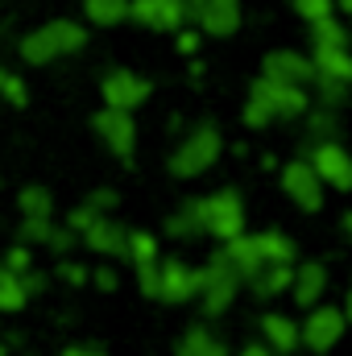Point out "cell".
<instances>
[{
  "label": "cell",
  "mask_w": 352,
  "mask_h": 356,
  "mask_svg": "<svg viewBox=\"0 0 352 356\" xmlns=\"http://www.w3.org/2000/svg\"><path fill=\"white\" fill-rule=\"evenodd\" d=\"M83 42H88L83 25H75V21H50V25H42V29H33V33L21 38V58L33 63V67H46V63H54L63 54L83 50Z\"/></svg>",
  "instance_id": "cell-1"
},
{
  "label": "cell",
  "mask_w": 352,
  "mask_h": 356,
  "mask_svg": "<svg viewBox=\"0 0 352 356\" xmlns=\"http://www.w3.org/2000/svg\"><path fill=\"white\" fill-rule=\"evenodd\" d=\"M199 232H211L216 241H232L245 232V203L237 191H216L207 199H195Z\"/></svg>",
  "instance_id": "cell-2"
},
{
  "label": "cell",
  "mask_w": 352,
  "mask_h": 356,
  "mask_svg": "<svg viewBox=\"0 0 352 356\" xmlns=\"http://www.w3.org/2000/svg\"><path fill=\"white\" fill-rule=\"evenodd\" d=\"M220 149H224L220 129H216V124H199L195 133H186V141L175 149L170 175L175 178H199L203 170H211V166L220 162Z\"/></svg>",
  "instance_id": "cell-3"
},
{
  "label": "cell",
  "mask_w": 352,
  "mask_h": 356,
  "mask_svg": "<svg viewBox=\"0 0 352 356\" xmlns=\"http://www.w3.org/2000/svg\"><path fill=\"white\" fill-rule=\"evenodd\" d=\"M241 294V273L228 266L220 253L199 269V298H203V311L207 315H224Z\"/></svg>",
  "instance_id": "cell-4"
},
{
  "label": "cell",
  "mask_w": 352,
  "mask_h": 356,
  "mask_svg": "<svg viewBox=\"0 0 352 356\" xmlns=\"http://www.w3.org/2000/svg\"><path fill=\"white\" fill-rule=\"evenodd\" d=\"M344 327H349V311H340L332 302H315L311 315L298 323V344H307L311 353H332L340 344Z\"/></svg>",
  "instance_id": "cell-5"
},
{
  "label": "cell",
  "mask_w": 352,
  "mask_h": 356,
  "mask_svg": "<svg viewBox=\"0 0 352 356\" xmlns=\"http://www.w3.org/2000/svg\"><path fill=\"white\" fill-rule=\"evenodd\" d=\"M95 133L104 137V145L125 162L133 166V154H137V124H133V112H120V108H104L95 112Z\"/></svg>",
  "instance_id": "cell-6"
},
{
  "label": "cell",
  "mask_w": 352,
  "mask_h": 356,
  "mask_svg": "<svg viewBox=\"0 0 352 356\" xmlns=\"http://www.w3.org/2000/svg\"><path fill=\"white\" fill-rule=\"evenodd\" d=\"M249 99H257L265 112L278 120V116H303L307 112V104H311V95L307 88H290V83H273V79H257L253 88H249Z\"/></svg>",
  "instance_id": "cell-7"
},
{
  "label": "cell",
  "mask_w": 352,
  "mask_h": 356,
  "mask_svg": "<svg viewBox=\"0 0 352 356\" xmlns=\"http://www.w3.org/2000/svg\"><path fill=\"white\" fill-rule=\"evenodd\" d=\"M150 79H141V75H133V71H108L104 75V83H99V95H104V108H120V112H133L137 104H145L150 99Z\"/></svg>",
  "instance_id": "cell-8"
},
{
  "label": "cell",
  "mask_w": 352,
  "mask_h": 356,
  "mask_svg": "<svg viewBox=\"0 0 352 356\" xmlns=\"http://www.w3.org/2000/svg\"><path fill=\"white\" fill-rule=\"evenodd\" d=\"M154 298H162V302H191V298H199V269H191L178 257L158 261V294Z\"/></svg>",
  "instance_id": "cell-9"
},
{
  "label": "cell",
  "mask_w": 352,
  "mask_h": 356,
  "mask_svg": "<svg viewBox=\"0 0 352 356\" xmlns=\"http://www.w3.org/2000/svg\"><path fill=\"white\" fill-rule=\"evenodd\" d=\"M282 191H286L303 211H319V207H323V182L311 170V162H286V166H282Z\"/></svg>",
  "instance_id": "cell-10"
},
{
  "label": "cell",
  "mask_w": 352,
  "mask_h": 356,
  "mask_svg": "<svg viewBox=\"0 0 352 356\" xmlns=\"http://www.w3.org/2000/svg\"><path fill=\"white\" fill-rule=\"evenodd\" d=\"M311 170L319 175V182L336 186V191H352V158L344 145L336 141H319L311 154Z\"/></svg>",
  "instance_id": "cell-11"
},
{
  "label": "cell",
  "mask_w": 352,
  "mask_h": 356,
  "mask_svg": "<svg viewBox=\"0 0 352 356\" xmlns=\"http://www.w3.org/2000/svg\"><path fill=\"white\" fill-rule=\"evenodd\" d=\"M262 75H265V79H273V83L307 88V83L315 79V67H311V58H307V54H298V50H273V54H265Z\"/></svg>",
  "instance_id": "cell-12"
},
{
  "label": "cell",
  "mask_w": 352,
  "mask_h": 356,
  "mask_svg": "<svg viewBox=\"0 0 352 356\" xmlns=\"http://www.w3.org/2000/svg\"><path fill=\"white\" fill-rule=\"evenodd\" d=\"M129 17L150 29H178L186 21L182 0H129Z\"/></svg>",
  "instance_id": "cell-13"
},
{
  "label": "cell",
  "mask_w": 352,
  "mask_h": 356,
  "mask_svg": "<svg viewBox=\"0 0 352 356\" xmlns=\"http://www.w3.org/2000/svg\"><path fill=\"white\" fill-rule=\"evenodd\" d=\"M195 21L203 25V33L211 38H228L241 29V0H203Z\"/></svg>",
  "instance_id": "cell-14"
},
{
  "label": "cell",
  "mask_w": 352,
  "mask_h": 356,
  "mask_svg": "<svg viewBox=\"0 0 352 356\" xmlns=\"http://www.w3.org/2000/svg\"><path fill=\"white\" fill-rule=\"evenodd\" d=\"M79 236L88 241V249L99 253V257H125V236H129V232H125L112 216H95Z\"/></svg>",
  "instance_id": "cell-15"
},
{
  "label": "cell",
  "mask_w": 352,
  "mask_h": 356,
  "mask_svg": "<svg viewBox=\"0 0 352 356\" xmlns=\"http://www.w3.org/2000/svg\"><path fill=\"white\" fill-rule=\"evenodd\" d=\"M323 290H328V269L319 261H303L298 269H290V294L298 307L311 311L315 302H323Z\"/></svg>",
  "instance_id": "cell-16"
},
{
  "label": "cell",
  "mask_w": 352,
  "mask_h": 356,
  "mask_svg": "<svg viewBox=\"0 0 352 356\" xmlns=\"http://www.w3.org/2000/svg\"><path fill=\"white\" fill-rule=\"evenodd\" d=\"M262 336H265V348L278 353V356H290L298 348V323H294L290 315H265Z\"/></svg>",
  "instance_id": "cell-17"
},
{
  "label": "cell",
  "mask_w": 352,
  "mask_h": 356,
  "mask_svg": "<svg viewBox=\"0 0 352 356\" xmlns=\"http://www.w3.org/2000/svg\"><path fill=\"white\" fill-rule=\"evenodd\" d=\"M311 67H315V75H328V79H340V83H349V79H352L349 46H315V54H311Z\"/></svg>",
  "instance_id": "cell-18"
},
{
  "label": "cell",
  "mask_w": 352,
  "mask_h": 356,
  "mask_svg": "<svg viewBox=\"0 0 352 356\" xmlns=\"http://www.w3.org/2000/svg\"><path fill=\"white\" fill-rule=\"evenodd\" d=\"M228 266L241 273V282L249 277V273H257L262 269V257H257V245H253V236L249 232H241V236H232V241H224V253H220Z\"/></svg>",
  "instance_id": "cell-19"
},
{
  "label": "cell",
  "mask_w": 352,
  "mask_h": 356,
  "mask_svg": "<svg viewBox=\"0 0 352 356\" xmlns=\"http://www.w3.org/2000/svg\"><path fill=\"white\" fill-rule=\"evenodd\" d=\"M253 245H257L262 266H290V261H294V241H290L286 232H278V228L257 232V236H253Z\"/></svg>",
  "instance_id": "cell-20"
},
{
  "label": "cell",
  "mask_w": 352,
  "mask_h": 356,
  "mask_svg": "<svg viewBox=\"0 0 352 356\" xmlns=\"http://www.w3.org/2000/svg\"><path fill=\"white\" fill-rule=\"evenodd\" d=\"M245 282L253 286L257 298H278V294L290 290V266H262L257 273H249Z\"/></svg>",
  "instance_id": "cell-21"
},
{
  "label": "cell",
  "mask_w": 352,
  "mask_h": 356,
  "mask_svg": "<svg viewBox=\"0 0 352 356\" xmlns=\"http://www.w3.org/2000/svg\"><path fill=\"white\" fill-rule=\"evenodd\" d=\"M175 356H228V348H224V340H216L207 327H191V332L178 340Z\"/></svg>",
  "instance_id": "cell-22"
},
{
  "label": "cell",
  "mask_w": 352,
  "mask_h": 356,
  "mask_svg": "<svg viewBox=\"0 0 352 356\" xmlns=\"http://www.w3.org/2000/svg\"><path fill=\"white\" fill-rule=\"evenodd\" d=\"M83 13L95 25H120L129 17V0H83Z\"/></svg>",
  "instance_id": "cell-23"
},
{
  "label": "cell",
  "mask_w": 352,
  "mask_h": 356,
  "mask_svg": "<svg viewBox=\"0 0 352 356\" xmlns=\"http://www.w3.org/2000/svg\"><path fill=\"white\" fill-rule=\"evenodd\" d=\"M29 302V294H25V286H21V273H13V269L0 266V311L8 315V311H21Z\"/></svg>",
  "instance_id": "cell-24"
},
{
  "label": "cell",
  "mask_w": 352,
  "mask_h": 356,
  "mask_svg": "<svg viewBox=\"0 0 352 356\" xmlns=\"http://www.w3.org/2000/svg\"><path fill=\"white\" fill-rule=\"evenodd\" d=\"M17 207H21V216H54V195L46 186H25L17 195Z\"/></svg>",
  "instance_id": "cell-25"
},
{
  "label": "cell",
  "mask_w": 352,
  "mask_h": 356,
  "mask_svg": "<svg viewBox=\"0 0 352 356\" xmlns=\"http://www.w3.org/2000/svg\"><path fill=\"white\" fill-rule=\"evenodd\" d=\"M311 42L315 46H349V29L336 17H319V21H311Z\"/></svg>",
  "instance_id": "cell-26"
},
{
  "label": "cell",
  "mask_w": 352,
  "mask_h": 356,
  "mask_svg": "<svg viewBox=\"0 0 352 356\" xmlns=\"http://www.w3.org/2000/svg\"><path fill=\"white\" fill-rule=\"evenodd\" d=\"M54 232V216H21V241L25 245H46Z\"/></svg>",
  "instance_id": "cell-27"
},
{
  "label": "cell",
  "mask_w": 352,
  "mask_h": 356,
  "mask_svg": "<svg viewBox=\"0 0 352 356\" xmlns=\"http://www.w3.org/2000/svg\"><path fill=\"white\" fill-rule=\"evenodd\" d=\"M166 232H170V236H195V232H199V216H195V203L178 207L175 216L166 220Z\"/></svg>",
  "instance_id": "cell-28"
},
{
  "label": "cell",
  "mask_w": 352,
  "mask_h": 356,
  "mask_svg": "<svg viewBox=\"0 0 352 356\" xmlns=\"http://www.w3.org/2000/svg\"><path fill=\"white\" fill-rule=\"evenodd\" d=\"M0 95L13 104V108H25V99H29V91H25V83L17 79V75H8V71H0Z\"/></svg>",
  "instance_id": "cell-29"
},
{
  "label": "cell",
  "mask_w": 352,
  "mask_h": 356,
  "mask_svg": "<svg viewBox=\"0 0 352 356\" xmlns=\"http://www.w3.org/2000/svg\"><path fill=\"white\" fill-rule=\"evenodd\" d=\"M311 83H319V99L323 104H344V95H349V83H340V79H328V75H315Z\"/></svg>",
  "instance_id": "cell-30"
},
{
  "label": "cell",
  "mask_w": 352,
  "mask_h": 356,
  "mask_svg": "<svg viewBox=\"0 0 352 356\" xmlns=\"http://www.w3.org/2000/svg\"><path fill=\"white\" fill-rule=\"evenodd\" d=\"M137 286H141V294L145 298H154L158 294V261H137Z\"/></svg>",
  "instance_id": "cell-31"
},
{
  "label": "cell",
  "mask_w": 352,
  "mask_h": 356,
  "mask_svg": "<svg viewBox=\"0 0 352 356\" xmlns=\"http://www.w3.org/2000/svg\"><path fill=\"white\" fill-rule=\"evenodd\" d=\"M294 8H298V17H307V21H319V17H332V0H294Z\"/></svg>",
  "instance_id": "cell-32"
},
{
  "label": "cell",
  "mask_w": 352,
  "mask_h": 356,
  "mask_svg": "<svg viewBox=\"0 0 352 356\" xmlns=\"http://www.w3.org/2000/svg\"><path fill=\"white\" fill-rule=\"evenodd\" d=\"M245 124H249V129H265V124H273V116L265 112L257 99H249V104H245Z\"/></svg>",
  "instance_id": "cell-33"
},
{
  "label": "cell",
  "mask_w": 352,
  "mask_h": 356,
  "mask_svg": "<svg viewBox=\"0 0 352 356\" xmlns=\"http://www.w3.org/2000/svg\"><path fill=\"white\" fill-rule=\"evenodd\" d=\"M88 207H95V211H104V216H108V211L116 207V191H108V186L91 191V195H88Z\"/></svg>",
  "instance_id": "cell-34"
},
{
  "label": "cell",
  "mask_w": 352,
  "mask_h": 356,
  "mask_svg": "<svg viewBox=\"0 0 352 356\" xmlns=\"http://www.w3.org/2000/svg\"><path fill=\"white\" fill-rule=\"evenodd\" d=\"M29 261H33V257H29V249H25V245H17V249H8L4 269H13V273H25V269H29Z\"/></svg>",
  "instance_id": "cell-35"
},
{
  "label": "cell",
  "mask_w": 352,
  "mask_h": 356,
  "mask_svg": "<svg viewBox=\"0 0 352 356\" xmlns=\"http://www.w3.org/2000/svg\"><path fill=\"white\" fill-rule=\"evenodd\" d=\"M46 245H50V249H54V253H67V249H71V245H75V232H71V228H54V232H50V241H46Z\"/></svg>",
  "instance_id": "cell-36"
},
{
  "label": "cell",
  "mask_w": 352,
  "mask_h": 356,
  "mask_svg": "<svg viewBox=\"0 0 352 356\" xmlns=\"http://www.w3.org/2000/svg\"><path fill=\"white\" fill-rule=\"evenodd\" d=\"M91 282H95L99 290H116V286H120V277H116L112 269H95V273H91Z\"/></svg>",
  "instance_id": "cell-37"
},
{
  "label": "cell",
  "mask_w": 352,
  "mask_h": 356,
  "mask_svg": "<svg viewBox=\"0 0 352 356\" xmlns=\"http://www.w3.org/2000/svg\"><path fill=\"white\" fill-rule=\"evenodd\" d=\"M63 356H108V353L95 348V344H71V348H63Z\"/></svg>",
  "instance_id": "cell-38"
},
{
  "label": "cell",
  "mask_w": 352,
  "mask_h": 356,
  "mask_svg": "<svg viewBox=\"0 0 352 356\" xmlns=\"http://www.w3.org/2000/svg\"><path fill=\"white\" fill-rule=\"evenodd\" d=\"M63 277H67V282H88V269H79V266L67 261V266H63Z\"/></svg>",
  "instance_id": "cell-39"
},
{
  "label": "cell",
  "mask_w": 352,
  "mask_h": 356,
  "mask_svg": "<svg viewBox=\"0 0 352 356\" xmlns=\"http://www.w3.org/2000/svg\"><path fill=\"white\" fill-rule=\"evenodd\" d=\"M311 129H315V133H332V116H328V112L311 116Z\"/></svg>",
  "instance_id": "cell-40"
},
{
  "label": "cell",
  "mask_w": 352,
  "mask_h": 356,
  "mask_svg": "<svg viewBox=\"0 0 352 356\" xmlns=\"http://www.w3.org/2000/svg\"><path fill=\"white\" fill-rule=\"evenodd\" d=\"M237 356H273V353H269L265 344H245V348H241Z\"/></svg>",
  "instance_id": "cell-41"
},
{
  "label": "cell",
  "mask_w": 352,
  "mask_h": 356,
  "mask_svg": "<svg viewBox=\"0 0 352 356\" xmlns=\"http://www.w3.org/2000/svg\"><path fill=\"white\" fill-rule=\"evenodd\" d=\"M195 46H199V38H195V33H182V38H178V50H182V54H191Z\"/></svg>",
  "instance_id": "cell-42"
},
{
  "label": "cell",
  "mask_w": 352,
  "mask_h": 356,
  "mask_svg": "<svg viewBox=\"0 0 352 356\" xmlns=\"http://www.w3.org/2000/svg\"><path fill=\"white\" fill-rule=\"evenodd\" d=\"M199 4H203V0H182V8H186V21H191V17L199 13Z\"/></svg>",
  "instance_id": "cell-43"
}]
</instances>
